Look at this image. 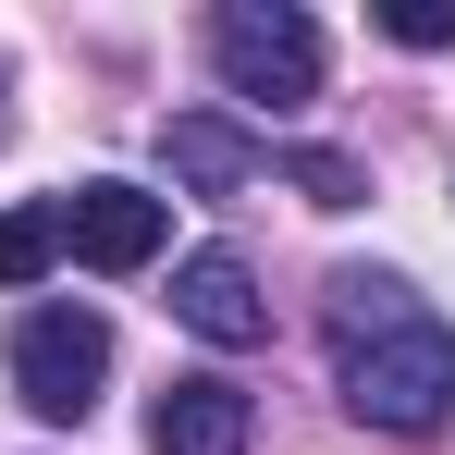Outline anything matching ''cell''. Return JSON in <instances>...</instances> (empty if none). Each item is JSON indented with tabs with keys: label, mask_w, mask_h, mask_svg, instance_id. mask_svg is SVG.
I'll return each mask as SVG.
<instances>
[{
	"label": "cell",
	"mask_w": 455,
	"mask_h": 455,
	"mask_svg": "<svg viewBox=\"0 0 455 455\" xmlns=\"http://www.w3.org/2000/svg\"><path fill=\"white\" fill-rule=\"evenodd\" d=\"M345 357V406L370 419V431H443L455 419V320H394V332H357V345H332Z\"/></svg>",
	"instance_id": "cell-1"
},
{
	"label": "cell",
	"mask_w": 455,
	"mask_h": 455,
	"mask_svg": "<svg viewBox=\"0 0 455 455\" xmlns=\"http://www.w3.org/2000/svg\"><path fill=\"white\" fill-rule=\"evenodd\" d=\"M210 75L259 111H307L320 99V25L296 0H222L210 12Z\"/></svg>",
	"instance_id": "cell-2"
},
{
	"label": "cell",
	"mask_w": 455,
	"mask_h": 455,
	"mask_svg": "<svg viewBox=\"0 0 455 455\" xmlns=\"http://www.w3.org/2000/svg\"><path fill=\"white\" fill-rule=\"evenodd\" d=\"M99 381H111V320H99V307H25V320H12V394H25L50 431L99 406Z\"/></svg>",
	"instance_id": "cell-3"
},
{
	"label": "cell",
	"mask_w": 455,
	"mask_h": 455,
	"mask_svg": "<svg viewBox=\"0 0 455 455\" xmlns=\"http://www.w3.org/2000/svg\"><path fill=\"white\" fill-rule=\"evenodd\" d=\"M172 320H185L197 345H222V357L271 345V296H259V271H246L234 246H197V259H172Z\"/></svg>",
	"instance_id": "cell-4"
},
{
	"label": "cell",
	"mask_w": 455,
	"mask_h": 455,
	"mask_svg": "<svg viewBox=\"0 0 455 455\" xmlns=\"http://www.w3.org/2000/svg\"><path fill=\"white\" fill-rule=\"evenodd\" d=\"M62 222H75V259H86V271H148L160 246H172V210H160L148 185H75Z\"/></svg>",
	"instance_id": "cell-5"
},
{
	"label": "cell",
	"mask_w": 455,
	"mask_h": 455,
	"mask_svg": "<svg viewBox=\"0 0 455 455\" xmlns=\"http://www.w3.org/2000/svg\"><path fill=\"white\" fill-rule=\"evenodd\" d=\"M246 431H259V406H246L222 370L160 381V406H148V455H246Z\"/></svg>",
	"instance_id": "cell-6"
},
{
	"label": "cell",
	"mask_w": 455,
	"mask_h": 455,
	"mask_svg": "<svg viewBox=\"0 0 455 455\" xmlns=\"http://www.w3.org/2000/svg\"><path fill=\"white\" fill-rule=\"evenodd\" d=\"M160 160H172V185H197V197H234V185L271 172V148L234 136L222 111H172V124H160Z\"/></svg>",
	"instance_id": "cell-7"
},
{
	"label": "cell",
	"mask_w": 455,
	"mask_h": 455,
	"mask_svg": "<svg viewBox=\"0 0 455 455\" xmlns=\"http://www.w3.org/2000/svg\"><path fill=\"white\" fill-rule=\"evenodd\" d=\"M320 296H332V345H357V332H394V320H419V283H406V271H332Z\"/></svg>",
	"instance_id": "cell-8"
},
{
	"label": "cell",
	"mask_w": 455,
	"mask_h": 455,
	"mask_svg": "<svg viewBox=\"0 0 455 455\" xmlns=\"http://www.w3.org/2000/svg\"><path fill=\"white\" fill-rule=\"evenodd\" d=\"M75 259V222H62V197H25V210H0V283H37V271H62Z\"/></svg>",
	"instance_id": "cell-9"
},
{
	"label": "cell",
	"mask_w": 455,
	"mask_h": 455,
	"mask_svg": "<svg viewBox=\"0 0 455 455\" xmlns=\"http://www.w3.org/2000/svg\"><path fill=\"white\" fill-rule=\"evenodd\" d=\"M283 172L307 185V210H357V197H370V172H357L345 148H283Z\"/></svg>",
	"instance_id": "cell-10"
},
{
	"label": "cell",
	"mask_w": 455,
	"mask_h": 455,
	"mask_svg": "<svg viewBox=\"0 0 455 455\" xmlns=\"http://www.w3.org/2000/svg\"><path fill=\"white\" fill-rule=\"evenodd\" d=\"M394 37H406V50H443V37H455V12H431V0H406V12H394Z\"/></svg>",
	"instance_id": "cell-11"
}]
</instances>
